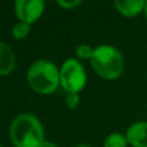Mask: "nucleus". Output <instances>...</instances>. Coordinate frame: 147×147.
Wrapping results in <instances>:
<instances>
[{
  "mask_svg": "<svg viewBox=\"0 0 147 147\" xmlns=\"http://www.w3.org/2000/svg\"><path fill=\"white\" fill-rule=\"evenodd\" d=\"M10 140L14 147H40L45 141L40 120L31 114L18 115L10 124Z\"/></svg>",
  "mask_w": 147,
  "mask_h": 147,
  "instance_id": "f257e3e1",
  "label": "nucleus"
},
{
  "mask_svg": "<svg viewBox=\"0 0 147 147\" xmlns=\"http://www.w3.org/2000/svg\"><path fill=\"white\" fill-rule=\"evenodd\" d=\"M27 83L34 92L39 94H51L56 92L59 80V71L57 66L47 59L34 62L27 71Z\"/></svg>",
  "mask_w": 147,
  "mask_h": 147,
  "instance_id": "f03ea898",
  "label": "nucleus"
},
{
  "mask_svg": "<svg viewBox=\"0 0 147 147\" xmlns=\"http://www.w3.org/2000/svg\"><path fill=\"white\" fill-rule=\"evenodd\" d=\"M92 67L101 78L114 80L124 70V58L119 49L111 45L97 47L90 58Z\"/></svg>",
  "mask_w": 147,
  "mask_h": 147,
  "instance_id": "7ed1b4c3",
  "label": "nucleus"
},
{
  "mask_svg": "<svg viewBox=\"0 0 147 147\" xmlns=\"http://www.w3.org/2000/svg\"><path fill=\"white\" fill-rule=\"evenodd\" d=\"M59 80L65 92L79 93L86 83V74L83 65L75 58L66 59L59 70Z\"/></svg>",
  "mask_w": 147,
  "mask_h": 147,
  "instance_id": "20e7f679",
  "label": "nucleus"
},
{
  "mask_svg": "<svg viewBox=\"0 0 147 147\" xmlns=\"http://www.w3.org/2000/svg\"><path fill=\"white\" fill-rule=\"evenodd\" d=\"M44 9H45V3L43 0H17L14 3V12L20 22L31 23L36 22L41 17Z\"/></svg>",
  "mask_w": 147,
  "mask_h": 147,
  "instance_id": "39448f33",
  "label": "nucleus"
},
{
  "mask_svg": "<svg viewBox=\"0 0 147 147\" xmlns=\"http://www.w3.org/2000/svg\"><path fill=\"white\" fill-rule=\"evenodd\" d=\"M128 143L133 147H147V121L132 124L127 130Z\"/></svg>",
  "mask_w": 147,
  "mask_h": 147,
  "instance_id": "423d86ee",
  "label": "nucleus"
},
{
  "mask_svg": "<svg viewBox=\"0 0 147 147\" xmlns=\"http://www.w3.org/2000/svg\"><path fill=\"white\" fill-rule=\"evenodd\" d=\"M16 67V54L13 49L0 41V76L9 75Z\"/></svg>",
  "mask_w": 147,
  "mask_h": 147,
  "instance_id": "0eeeda50",
  "label": "nucleus"
},
{
  "mask_svg": "<svg viewBox=\"0 0 147 147\" xmlns=\"http://www.w3.org/2000/svg\"><path fill=\"white\" fill-rule=\"evenodd\" d=\"M146 7L143 0H117L115 1V8L120 14L125 17H134L141 13Z\"/></svg>",
  "mask_w": 147,
  "mask_h": 147,
  "instance_id": "6e6552de",
  "label": "nucleus"
},
{
  "mask_svg": "<svg viewBox=\"0 0 147 147\" xmlns=\"http://www.w3.org/2000/svg\"><path fill=\"white\" fill-rule=\"evenodd\" d=\"M127 136L121 134V133H112L105 140L103 147H127Z\"/></svg>",
  "mask_w": 147,
  "mask_h": 147,
  "instance_id": "1a4fd4ad",
  "label": "nucleus"
},
{
  "mask_svg": "<svg viewBox=\"0 0 147 147\" xmlns=\"http://www.w3.org/2000/svg\"><path fill=\"white\" fill-rule=\"evenodd\" d=\"M12 34H13V38L17 39V40H22L25 39L26 36L30 34V25L27 23H23V22H18L14 25L12 30Z\"/></svg>",
  "mask_w": 147,
  "mask_h": 147,
  "instance_id": "9d476101",
  "label": "nucleus"
},
{
  "mask_svg": "<svg viewBox=\"0 0 147 147\" xmlns=\"http://www.w3.org/2000/svg\"><path fill=\"white\" fill-rule=\"evenodd\" d=\"M93 52H94L93 48H90L86 44H81V45H79L76 48V56L81 59H89L93 56Z\"/></svg>",
  "mask_w": 147,
  "mask_h": 147,
  "instance_id": "9b49d317",
  "label": "nucleus"
},
{
  "mask_svg": "<svg viewBox=\"0 0 147 147\" xmlns=\"http://www.w3.org/2000/svg\"><path fill=\"white\" fill-rule=\"evenodd\" d=\"M66 103L69 109H76L80 103V97L78 93H67L66 96Z\"/></svg>",
  "mask_w": 147,
  "mask_h": 147,
  "instance_id": "f8f14e48",
  "label": "nucleus"
},
{
  "mask_svg": "<svg viewBox=\"0 0 147 147\" xmlns=\"http://www.w3.org/2000/svg\"><path fill=\"white\" fill-rule=\"evenodd\" d=\"M57 4H58L59 7L65 8V9H72V8L80 5L81 1H80V0H76V1H65V0H58V1H57Z\"/></svg>",
  "mask_w": 147,
  "mask_h": 147,
  "instance_id": "ddd939ff",
  "label": "nucleus"
},
{
  "mask_svg": "<svg viewBox=\"0 0 147 147\" xmlns=\"http://www.w3.org/2000/svg\"><path fill=\"white\" fill-rule=\"evenodd\" d=\"M40 147H57V145L54 142H52V141H44Z\"/></svg>",
  "mask_w": 147,
  "mask_h": 147,
  "instance_id": "4468645a",
  "label": "nucleus"
},
{
  "mask_svg": "<svg viewBox=\"0 0 147 147\" xmlns=\"http://www.w3.org/2000/svg\"><path fill=\"white\" fill-rule=\"evenodd\" d=\"M76 147H90V146H88V145H79V146H76Z\"/></svg>",
  "mask_w": 147,
  "mask_h": 147,
  "instance_id": "2eb2a0df",
  "label": "nucleus"
},
{
  "mask_svg": "<svg viewBox=\"0 0 147 147\" xmlns=\"http://www.w3.org/2000/svg\"><path fill=\"white\" fill-rule=\"evenodd\" d=\"M145 13H146V18H147V1H146V7H145Z\"/></svg>",
  "mask_w": 147,
  "mask_h": 147,
  "instance_id": "dca6fc26",
  "label": "nucleus"
},
{
  "mask_svg": "<svg viewBox=\"0 0 147 147\" xmlns=\"http://www.w3.org/2000/svg\"><path fill=\"white\" fill-rule=\"evenodd\" d=\"M0 147H1V146H0Z\"/></svg>",
  "mask_w": 147,
  "mask_h": 147,
  "instance_id": "f3484780",
  "label": "nucleus"
}]
</instances>
